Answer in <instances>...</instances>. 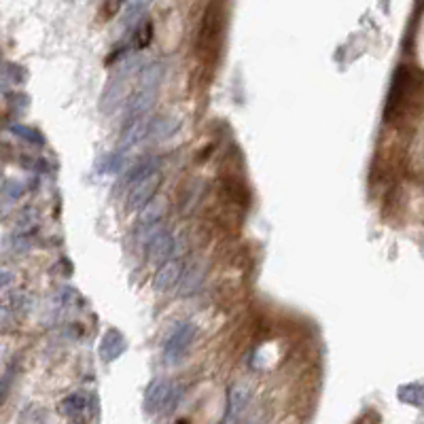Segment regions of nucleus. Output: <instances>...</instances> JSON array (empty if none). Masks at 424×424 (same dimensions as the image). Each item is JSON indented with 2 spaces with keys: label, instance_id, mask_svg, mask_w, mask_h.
I'll return each instance as SVG.
<instances>
[{
  "label": "nucleus",
  "instance_id": "f3484780",
  "mask_svg": "<svg viewBox=\"0 0 424 424\" xmlns=\"http://www.w3.org/2000/svg\"><path fill=\"white\" fill-rule=\"evenodd\" d=\"M187 278H189V283H185V286H183V295H191V293H195V288L200 286L202 278H204V274H202L197 268H193V270H189Z\"/></svg>",
  "mask_w": 424,
  "mask_h": 424
},
{
  "label": "nucleus",
  "instance_id": "9d476101",
  "mask_svg": "<svg viewBox=\"0 0 424 424\" xmlns=\"http://www.w3.org/2000/svg\"><path fill=\"white\" fill-rule=\"evenodd\" d=\"M246 403H249V391H246L242 384L232 386V388H229V393H227V408H225V416H223V420H225V423H234V420H238V418H240V414L244 412Z\"/></svg>",
  "mask_w": 424,
  "mask_h": 424
},
{
  "label": "nucleus",
  "instance_id": "f8f14e48",
  "mask_svg": "<svg viewBox=\"0 0 424 424\" xmlns=\"http://www.w3.org/2000/svg\"><path fill=\"white\" fill-rule=\"evenodd\" d=\"M153 0H128L126 9H124V26L126 28H136L141 23V19L146 15V11L151 9Z\"/></svg>",
  "mask_w": 424,
  "mask_h": 424
},
{
  "label": "nucleus",
  "instance_id": "423d86ee",
  "mask_svg": "<svg viewBox=\"0 0 424 424\" xmlns=\"http://www.w3.org/2000/svg\"><path fill=\"white\" fill-rule=\"evenodd\" d=\"M180 276H183V263L176 259H172V261L168 259L159 266L151 284L157 293H170L176 284L180 283Z\"/></svg>",
  "mask_w": 424,
  "mask_h": 424
},
{
  "label": "nucleus",
  "instance_id": "9b49d317",
  "mask_svg": "<svg viewBox=\"0 0 424 424\" xmlns=\"http://www.w3.org/2000/svg\"><path fill=\"white\" fill-rule=\"evenodd\" d=\"M163 217V202H148L141 212V229L146 232V242L153 238V225H157Z\"/></svg>",
  "mask_w": 424,
  "mask_h": 424
},
{
  "label": "nucleus",
  "instance_id": "4468645a",
  "mask_svg": "<svg viewBox=\"0 0 424 424\" xmlns=\"http://www.w3.org/2000/svg\"><path fill=\"white\" fill-rule=\"evenodd\" d=\"M9 132L11 134H15V136H19V138H23L26 142H32V144H45L43 141V136L36 132V130H32V128H28V126H21V124H11L9 126Z\"/></svg>",
  "mask_w": 424,
  "mask_h": 424
},
{
  "label": "nucleus",
  "instance_id": "39448f33",
  "mask_svg": "<svg viewBox=\"0 0 424 424\" xmlns=\"http://www.w3.org/2000/svg\"><path fill=\"white\" fill-rule=\"evenodd\" d=\"M159 183H161L159 172L148 174L146 178L134 183L132 189H130V195H128V210H130V212L142 210V208L155 197V193H157V189H159Z\"/></svg>",
  "mask_w": 424,
  "mask_h": 424
},
{
  "label": "nucleus",
  "instance_id": "f257e3e1",
  "mask_svg": "<svg viewBox=\"0 0 424 424\" xmlns=\"http://www.w3.org/2000/svg\"><path fill=\"white\" fill-rule=\"evenodd\" d=\"M423 89V75L414 66H399L393 75L388 98H386V111L384 117L388 124H395L397 119L406 117L410 109L414 107L418 94Z\"/></svg>",
  "mask_w": 424,
  "mask_h": 424
},
{
  "label": "nucleus",
  "instance_id": "0eeeda50",
  "mask_svg": "<svg viewBox=\"0 0 424 424\" xmlns=\"http://www.w3.org/2000/svg\"><path fill=\"white\" fill-rule=\"evenodd\" d=\"M126 348H128V342H126L124 333L117 331V329H109V331H104V335L100 339L98 352H100V357L107 363H113V361H117L126 352Z\"/></svg>",
  "mask_w": 424,
  "mask_h": 424
},
{
  "label": "nucleus",
  "instance_id": "2eb2a0df",
  "mask_svg": "<svg viewBox=\"0 0 424 424\" xmlns=\"http://www.w3.org/2000/svg\"><path fill=\"white\" fill-rule=\"evenodd\" d=\"M134 36H136V38H134V47H138V49L146 47V45L153 40V23H151V21H142V23H138Z\"/></svg>",
  "mask_w": 424,
  "mask_h": 424
},
{
  "label": "nucleus",
  "instance_id": "dca6fc26",
  "mask_svg": "<svg viewBox=\"0 0 424 424\" xmlns=\"http://www.w3.org/2000/svg\"><path fill=\"white\" fill-rule=\"evenodd\" d=\"M399 397H401V401H408V403L420 406V403L424 401V388H420V386H408V388H401Z\"/></svg>",
  "mask_w": 424,
  "mask_h": 424
},
{
  "label": "nucleus",
  "instance_id": "ddd939ff",
  "mask_svg": "<svg viewBox=\"0 0 424 424\" xmlns=\"http://www.w3.org/2000/svg\"><path fill=\"white\" fill-rule=\"evenodd\" d=\"M176 128H178L176 121H172V119H168V117H159V119H155V121L151 124L148 134H151L153 138H157V141H163V138H170V136L174 134Z\"/></svg>",
  "mask_w": 424,
  "mask_h": 424
},
{
  "label": "nucleus",
  "instance_id": "20e7f679",
  "mask_svg": "<svg viewBox=\"0 0 424 424\" xmlns=\"http://www.w3.org/2000/svg\"><path fill=\"white\" fill-rule=\"evenodd\" d=\"M197 335V329L193 322H180L168 337L165 348H163V363L165 365H178L185 354L189 352L193 339Z\"/></svg>",
  "mask_w": 424,
  "mask_h": 424
},
{
  "label": "nucleus",
  "instance_id": "a211bd4d",
  "mask_svg": "<svg viewBox=\"0 0 424 424\" xmlns=\"http://www.w3.org/2000/svg\"><path fill=\"white\" fill-rule=\"evenodd\" d=\"M23 193V185L17 183V180H4V197L6 200H17L19 195Z\"/></svg>",
  "mask_w": 424,
  "mask_h": 424
},
{
  "label": "nucleus",
  "instance_id": "7ed1b4c3",
  "mask_svg": "<svg viewBox=\"0 0 424 424\" xmlns=\"http://www.w3.org/2000/svg\"><path fill=\"white\" fill-rule=\"evenodd\" d=\"M183 397V388L168 380H155L148 384L144 393V412L146 414H170L176 410L178 401Z\"/></svg>",
  "mask_w": 424,
  "mask_h": 424
},
{
  "label": "nucleus",
  "instance_id": "f03ea898",
  "mask_svg": "<svg viewBox=\"0 0 424 424\" xmlns=\"http://www.w3.org/2000/svg\"><path fill=\"white\" fill-rule=\"evenodd\" d=\"M225 4L223 0H212L208 9L204 11L202 26L197 32V53L200 58H217L223 40V30H225Z\"/></svg>",
  "mask_w": 424,
  "mask_h": 424
},
{
  "label": "nucleus",
  "instance_id": "1a4fd4ad",
  "mask_svg": "<svg viewBox=\"0 0 424 424\" xmlns=\"http://www.w3.org/2000/svg\"><path fill=\"white\" fill-rule=\"evenodd\" d=\"M92 408H94V397H89L87 393H75L60 403V412L68 418H85Z\"/></svg>",
  "mask_w": 424,
  "mask_h": 424
},
{
  "label": "nucleus",
  "instance_id": "6e6552de",
  "mask_svg": "<svg viewBox=\"0 0 424 424\" xmlns=\"http://www.w3.org/2000/svg\"><path fill=\"white\" fill-rule=\"evenodd\" d=\"M174 251V238L170 232H155L153 238L148 240V261L153 263H163L170 259Z\"/></svg>",
  "mask_w": 424,
  "mask_h": 424
}]
</instances>
